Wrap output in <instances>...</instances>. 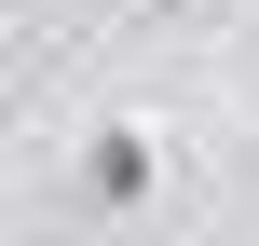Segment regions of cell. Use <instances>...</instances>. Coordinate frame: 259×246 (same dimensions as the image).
Listing matches in <instances>:
<instances>
[{
    "mask_svg": "<svg viewBox=\"0 0 259 246\" xmlns=\"http://www.w3.org/2000/svg\"><path fill=\"white\" fill-rule=\"evenodd\" d=\"M150 192H164V137H150L137 110H109V123L82 137V205H96V219H137Z\"/></svg>",
    "mask_w": 259,
    "mask_h": 246,
    "instance_id": "6da1fadb",
    "label": "cell"
}]
</instances>
